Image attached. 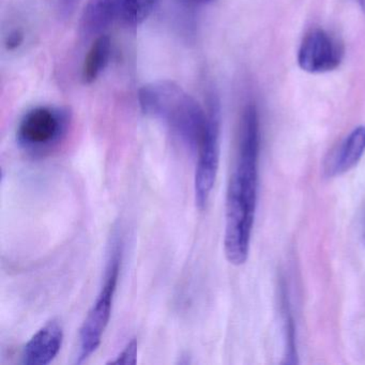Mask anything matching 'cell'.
<instances>
[{"label": "cell", "mask_w": 365, "mask_h": 365, "mask_svg": "<svg viewBox=\"0 0 365 365\" xmlns=\"http://www.w3.org/2000/svg\"><path fill=\"white\" fill-rule=\"evenodd\" d=\"M259 150V116L256 106L249 104L241 116L236 163L226 195L224 253L234 266L245 264L249 257L257 206Z\"/></svg>", "instance_id": "cell-1"}, {"label": "cell", "mask_w": 365, "mask_h": 365, "mask_svg": "<svg viewBox=\"0 0 365 365\" xmlns=\"http://www.w3.org/2000/svg\"><path fill=\"white\" fill-rule=\"evenodd\" d=\"M143 112L164 121L178 140L197 150L207 123V112L185 89L170 81H158L138 93Z\"/></svg>", "instance_id": "cell-2"}, {"label": "cell", "mask_w": 365, "mask_h": 365, "mask_svg": "<svg viewBox=\"0 0 365 365\" xmlns=\"http://www.w3.org/2000/svg\"><path fill=\"white\" fill-rule=\"evenodd\" d=\"M71 114L63 108L39 106L27 112L19 123V146L34 158L52 153L67 135Z\"/></svg>", "instance_id": "cell-3"}, {"label": "cell", "mask_w": 365, "mask_h": 365, "mask_svg": "<svg viewBox=\"0 0 365 365\" xmlns=\"http://www.w3.org/2000/svg\"><path fill=\"white\" fill-rule=\"evenodd\" d=\"M121 245H123L119 241H116L113 245L110 259L106 267L103 285L81 328L76 363L84 362L93 352L97 351L104 332L108 328L121 269V257H123Z\"/></svg>", "instance_id": "cell-4"}, {"label": "cell", "mask_w": 365, "mask_h": 365, "mask_svg": "<svg viewBox=\"0 0 365 365\" xmlns=\"http://www.w3.org/2000/svg\"><path fill=\"white\" fill-rule=\"evenodd\" d=\"M220 132L221 117L219 102L212 99L208 104L206 128L198 145L197 163L194 177L195 202L200 210L206 208L217 180L220 163Z\"/></svg>", "instance_id": "cell-5"}, {"label": "cell", "mask_w": 365, "mask_h": 365, "mask_svg": "<svg viewBox=\"0 0 365 365\" xmlns=\"http://www.w3.org/2000/svg\"><path fill=\"white\" fill-rule=\"evenodd\" d=\"M344 48L336 38L322 29L309 31L298 52L299 67L312 74L333 71L343 61Z\"/></svg>", "instance_id": "cell-6"}, {"label": "cell", "mask_w": 365, "mask_h": 365, "mask_svg": "<svg viewBox=\"0 0 365 365\" xmlns=\"http://www.w3.org/2000/svg\"><path fill=\"white\" fill-rule=\"evenodd\" d=\"M63 343V328L61 322L56 319L46 322L23 349V364H50L61 351Z\"/></svg>", "instance_id": "cell-7"}, {"label": "cell", "mask_w": 365, "mask_h": 365, "mask_svg": "<svg viewBox=\"0 0 365 365\" xmlns=\"http://www.w3.org/2000/svg\"><path fill=\"white\" fill-rule=\"evenodd\" d=\"M125 0H89L81 20L86 37L100 36L116 19L123 16Z\"/></svg>", "instance_id": "cell-8"}, {"label": "cell", "mask_w": 365, "mask_h": 365, "mask_svg": "<svg viewBox=\"0 0 365 365\" xmlns=\"http://www.w3.org/2000/svg\"><path fill=\"white\" fill-rule=\"evenodd\" d=\"M365 153V127H358L350 132L333 157L329 170L330 176H341L351 170L362 159Z\"/></svg>", "instance_id": "cell-9"}, {"label": "cell", "mask_w": 365, "mask_h": 365, "mask_svg": "<svg viewBox=\"0 0 365 365\" xmlns=\"http://www.w3.org/2000/svg\"><path fill=\"white\" fill-rule=\"evenodd\" d=\"M110 53H112V43H110V37L106 35H100L93 42L85 58L82 71V78L85 84H93L99 78L110 63Z\"/></svg>", "instance_id": "cell-10"}, {"label": "cell", "mask_w": 365, "mask_h": 365, "mask_svg": "<svg viewBox=\"0 0 365 365\" xmlns=\"http://www.w3.org/2000/svg\"><path fill=\"white\" fill-rule=\"evenodd\" d=\"M138 362V341L132 339L128 341L123 350L119 352L115 360L110 361L113 364L134 365Z\"/></svg>", "instance_id": "cell-11"}, {"label": "cell", "mask_w": 365, "mask_h": 365, "mask_svg": "<svg viewBox=\"0 0 365 365\" xmlns=\"http://www.w3.org/2000/svg\"><path fill=\"white\" fill-rule=\"evenodd\" d=\"M24 42V34L20 29H14L6 38V48L8 51H14L20 48Z\"/></svg>", "instance_id": "cell-12"}, {"label": "cell", "mask_w": 365, "mask_h": 365, "mask_svg": "<svg viewBox=\"0 0 365 365\" xmlns=\"http://www.w3.org/2000/svg\"><path fill=\"white\" fill-rule=\"evenodd\" d=\"M81 0H58V11L61 16L68 18L73 14Z\"/></svg>", "instance_id": "cell-13"}, {"label": "cell", "mask_w": 365, "mask_h": 365, "mask_svg": "<svg viewBox=\"0 0 365 365\" xmlns=\"http://www.w3.org/2000/svg\"><path fill=\"white\" fill-rule=\"evenodd\" d=\"M187 5H200V4L208 3L210 0H182Z\"/></svg>", "instance_id": "cell-14"}, {"label": "cell", "mask_w": 365, "mask_h": 365, "mask_svg": "<svg viewBox=\"0 0 365 365\" xmlns=\"http://www.w3.org/2000/svg\"><path fill=\"white\" fill-rule=\"evenodd\" d=\"M359 6H360L361 9L365 14V0H354Z\"/></svg>", "instance_id": "cell-15"}]
</instances>
